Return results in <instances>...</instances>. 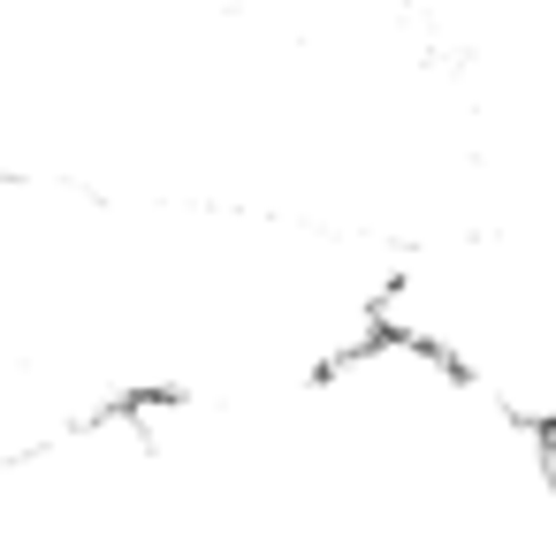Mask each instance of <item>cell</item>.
Here are the masks:
<instances>
[{
  "label": "cell",
  "instance_id": "obj_1",
  "mask_svg": "<svg viewBox=\"0 0 556 556\" xmlns=\"http://www.w3.org/2000/svg\"><path fill=\"white\" fill-rule=\"evenodd\" d=\"M396 237L184 191L39 184L16 199V396L85 434L320 389L389 328Z\"/></svg>",
  "mask_w": 556,
  "mask_h": 556
},
{
  "label": "cell",
  "instance_id": "obj_2",
  "mask_svg": "<svg viewBox=\"0 0 556 556\" xmlns=\"http://www.w3.org/2000/svg\"><path fill=\"white\" fill-rule=\"evenodd\" d=\"M389 336L450 366L503 419L556 442V229L480 214L396 244Z\"/></svg>",
  "mask_w": 556,
  "mask_h": 556
}]
</instances>
